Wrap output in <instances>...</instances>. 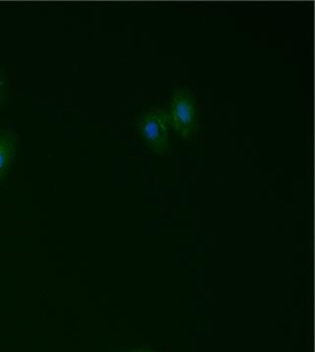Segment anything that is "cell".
I'll use <instances>...</instances> for the list:
<instances>
[{"instance_id":"6da1fadb","label":"cell","mask_w":315,"mask_h":352,"mask_svg":"<svg viewBox=\"0 0 315 352\" xmlns=\"http://www.w3.org/2000/svg\"><path fill=\"white\" fill-rule=\"evenodd\" d=\"M166 114L175 132L184 140H191L199 130V107L191 92L175 93L170 100Z\"/></svg>"},{"instance_id":"7a4b0ae2","label":"cell","mask_w":315,"mask_h":352,"mask_svg":"<svg viewBox=\"0 0 315 352\" xmlns=\"http://www.w3.org/2000/svg\"><path fill=\"white\" fill-rule=\"evenodd\" d=\"M169 125L168 114L161 109L144 111L137 121L139 136L156 154H165L170 148Z\"/></svg>"},{"instance_id":"3957f363","label":"cell","mask_w":315,"mask_h":352,"mask_svg":"<svg viewBox=\"0 0 315 352\" xmlns=\"http://www.w3.org/2000/svg\"><path fill=\"white\" fill-rule=\"evenodd\" d=\"M18 142V135L12 129H0V184L12 169Z\"/></svg>"},{"instance_id":"277c9868","label":"cell","mask_w":315,"mask_h":352,"mask_svg":"<svg viewBox=\"0 0 315 352\" xmlns=\"http://www.w3.org/2000/svg\"><path fill=\"white\" fill-rule=\"evenodd\" d=\"M6 92H8V77L4 74L3 70L0 68V107L6 100Z\"/></svg>"},{"instance_id":"5b68a950","label":"cell","mask_w":315,"mask_h":352,"mask_svg":"<svg viewBox=\"0 0 315 352\" xmlns=\"http://www.w3.org/2000/svg\"><path fill=\"white\" fill-rule=\"evenodd\" d=\"M131 352H154V351H151V349H134V351H132Z\"/></svg>"},{"instance_id":"8992f818","label":"cell","mask_w":315,"mask_h":352,"mask_svg":"<svg viewBox=\"0 0 315 352\" xmlns=\"http://www.w3.org/2000/svg\"><path fill=\"white\" fill-rule=\"evenodd\" d=\"M118 352H124V351H118Z\"/></svg>"}]
</instances>
